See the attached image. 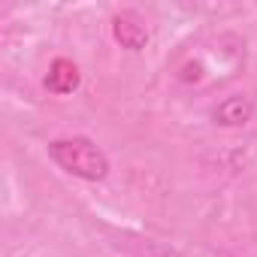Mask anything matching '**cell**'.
<instances>
[{
    "instance_id": "cell-1",
    "label": "cell",
    "mask_w": 257,
    "mask_h": 257,
    "mask_svg": "<svg viewBox=\"0 0 257 257\" xmlns=\"http://www.w3.org/2000/svg\"><path fill=\"white\" fill-rule=\"evenodd\" d=\"M49 158L70 176L85 179V182H100L109 173V158L106 152L85 140V137H70V140H55L49 143Z\"/></svg>"
},
{
    "instance_id": "cell-2",
    "label": "cell",
    "mask_w": 257,
    "mask_h": 257,
    "mask_svg": "<svg viewBox=\"0 0 257 257\" xmlns=\"http://www.w3.org/2000/svg\"><path fill=\"white\" fill-rule=\"evenodd\" d=\"M251 115H254V100L245 97V94L224 97L212 112L215 124H221V127H245L251 121Z\"/></svg>"
},
{
    "instance_id": "cell-3",
    "label": "cell",
    "mask_w": 257,
    "mask_h": 257,
    "mask_svg": "<svg viewBox=\"0 0 257 257\" xmlns=\"http://www.w3.org/2000/svg\"><path fill=\"white\" fill-rule=\"evenodd\" d=\"M112 37L121 43V49H127V52H143L146 46H149V40H152V34H149V28L140 22V19H134V16H115L112 19Z\"/></svg>"
},
{
    "instance_id": "cell-4",
    "label": "cell",
    "mask_w": 257,
    "mask_h": 257,
    "mask_svg": "<svg viewBox=\"0 0 257 257\" xmlns=\"http://www.w3.org/2000/svg\"><path fill=\"white\" fill-rule=\"evenodd\" d=\"M79 67L73 64V61H67V58H58L55 64H52V70H49V76H46V88L52 91V94H73L76 88H79Z\"/></svg>"
},
{
    "instance_id": "cell-5",
    "label": "cell",
    "mask_w": 257,
    "mask_h": 257,
    "mask_svg": "<svg viewBox=\"0 0 257 257\" xmlns=\"http://www.w3.org/2000/svg\"><path fill=\"white\" fill-rule=\"evenodd\" d=\"M146 257H182L176 248H170V245H161V242H152V245H146Z\"/></svg>"
},
{
    "instance_id": "cell-6",
    "label": "cell",
    "mask_w": 257,
    "mask_h": 257,
    "mask_svg": "<svg viewBox=\"0 0 257 257\" xmlns=\"http://www.w3.org/2000/svg\"><path fill=\"white\" fill-rule=\"evenodd\" d=\"M215 257H233V254H224V251H221V254H215Z\"/></svg>"
}]
</instances>
